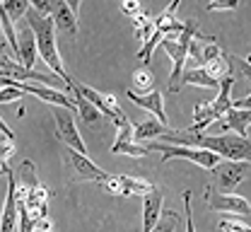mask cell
<instances>
[{"label":"cell","mask_w":251,"mask_h":232,"mask_svg":"<svg viewBox=\"0 0 251 232\" xmlns=\"http://www.w3.org/2000/svg\"><path fill=\"white\" fill-rule=\"evenodd\" d=\"M179 223H181V215H179L176 210H164V213L159 215L157 225L152 228V232H174Z\"/></svg>","instance_id":"obj_27"},{"label":"cell","mask_w":251,"mask_h":232,"mask_svg":"<svg viewBox=\"0 0 251 232\" xmlns=\"http://www.w3.org/2000/svg\"><path fill=\"white\" fill-rule=\"evenodd\" d=\"M203 70L213 77V80H225V77H229V73H232V63H229V56L227 53H222L220 58H213V61H208V63H203Z\"/></svg>","instance_id":"obj_23"},{"label":"cell","mask_w":251,"mask_h":232,"mask_svg":"<svg viewBox=\"0 0 251 232\" xmlns=\"http://www.w3.org/2000/svg\"><path fill=\"white\" fill-rule=\"evenodd\" d=\"M17 218H20V210H17V194H15V177H12V172H10V174H7L5 206H2V213H0V232H12Z\"/></svg>","instance_id":"obj_16"},{"label":"cell","mask_w":251,"mask_h":232,"mask_svg":"<svg viewBox=\"0 0 251 232\" xmlns=\"http://www.w3.org/2000/svg\"><path fill=\"white\" fill-rule=\"evenodd\" d=\"M126 97L133 102L135 106H140V109H145V111L155 114L157 121L167 126V111H164V102H162V92H159L157 87L152 90V92H148V95H135L133 90H126Z\"/></svg>","instance_id":"obj_15"},{"label":"cell","mask_w":251,"mask_h":232,"mask_svg":"<svg viewBox=\"0 0 251 232\" xmlns=\"http://www.w3.org/2000/svg\"><path fill=\"white\" fill-rule=\"evenodd\" d=\"M17 49H20V61H17V63L34 70L39 49H36V39H34V32L29 29V25H25V27L17 32Z\"/></svg>","instance_id":"obj_18"},{"label":"cell","mask_w":251,"mask_h":232,"mask_svg":"<svg viewBox=\"0 0 251 232\" xmlns=\"http://www.w3.org/2000/svg\"><path fill=\"white\" fill-rule=\"evenodd\" d=\"M101 189L116 196H148L155 189V184L148 179H138V177H111L109 181L101 184Z\"/></svg>","instance_id":"obj_10"},{"label":"cell","mask_w":251,"mask_h":232,"mask_svg":"<svg viewBox=\"0 0 251 232\" xmlns=\"http://www.w3.org/2000/svg\"><path fill=\"white\" fill-rule=\"evenodd\" d=\"M229 63H232V68H237L247 80L251 82V63H247V58H237V56H229Z\"/></svg>","instance_id":"obj_38"},{"label":"cell","mask_w":251,"mask_h":232,"mask_svg":"<svg viewBox=\"0 0 251 232\" xmlns=\"http://www.w3.org/2000/svg\"><path fill=\"white\" fill-rule=\"evenodd\" d=\"M53 119H56V135L68 145V150H75L80 155H87V148H85V143L80 138V131L75 126L73 111L61 109V106H53Z\"/></svg>","instance_id":"obj_7"},{"label":"cell","mask_w":251,"mask_h":232,"mask_svg":"<svg viewBox=\"0 0 251 232\" xmlns=\"http://www.w3.org/2000/svg\"><path fill=\"white\" fill-rule=\"evenodd\" d=\"M2 10L7 12V17H10L12 22H20V20L29 12V2H25V0H12V2H5V0H2Z\"/></svg>","instance_id":"obj_28"},{"label":"cell","mask_w":251,"mask_h":232,"mask_svg":"<svg viewBox=\"0 0 251 232\" xmlns=\"http://www.w3.org/2000/svg\"><path fill=\"white\" fill-rule=\"evenodd\" d=\"M148 150H155L162 155V162H172V160H188L193 165L203 167V169H215L222 162L215 153L210 150H201V148H186V145H162V143H152L148 145Z\"/></svg>","instance_id":"obj_5"},{"label":"cell","mask_w":251,"mask_h":232,"mask_svg":"<svg viewBox=\"0 0 251 232\" xmlns=\"http://www.w3.org/2000/svg\"><path fill=\"white\" fill-rule=\"evenodd\" d=\"M29 29L34 32L36 39V49H39V56L46 66L51 68V73L61 80L63 85H68V90L73 92V77L68 75V70L63 68L61 53H58V44H56V25H53V17H44L39 15L36 10H31L25 15Z\"/></svg>","instance_id":"obj_2"},{"label":"cell","mask_w":251,"mask_h":232,"mask_svg":"<svg viewBox=\"0 0 251 232\" xmlns=\"http://www.w3.org/2000/svg\"><path fill=\"white\" fill-rule=\"evenodd\" d=\"M10 82H12V80H10ZM22 95H25V92H22L20 87H12V85H10V87H0V104H5V102H15V100H20Z\"/></svg>","instance_id":"obj_35"},{"label":"cell","mask_w":251,"mask_h":232,"mask_svg":"<svg viewBox=\"0 0 251 232\" xmlns=\"http://www.w3.org/2000/svg\"><path fill=\"white\" fill-rule=\"evenodd\" d=\"M114 124H116V140H114L111 150H114V148H121V145L130 143V140H135V138H133V131H135V126L130 124V119H128V116L114 119Z\"/></svg>","instance_id":"obj_24"},{"label":"cell","mask_w":251,"mask_h":232,"mask_svg":"<svg viewBox=\"0 0 251 232\" xmlns=\"http://www.w3.org/2000/svg\"><path fill=\"white\" fill-rule=\"evenodd\" d=\"M247 172H249L247 162H229L227 160V162H220L210 174H213V179L222 194H232V189L237 184H242V179H247Z\"/></svg>","instance_id":"obj_11"},{"label":"cell","mask_w":251,"mask_h":232,"mask_svg":"<svg viewBox=\"0 0 251 232\" xmlns=\"http://www.w3.org/2000/svg\"><path fill=\"white\" fill-rule=\"evenodd\" d=\"M222 53H225V51L220 49L218 44H213V41L205 44V46H203V63H208V61H213V58H220Z\"/></svg>","instance_id":"obj_39"},{"label":"cell","mask_w":251,"mask_h":232,"mask_svg":"<svg viewBox=\"0 0 251 232\" xmlns=\"http://www.w3.org/2000/svg\"><path fill=\"white\" fill-rule=\"evenodd\" d=\"M0 77H7V80H15V82H25L29 80L31 85H44V87H53L58 82L56 75H44V73H36V70H29V68L20 66L17 61H10L5 56H0Z\"/></svg>","instance_id":"obj_8"},{"label":"cell","mask_w":251,"mask_h":232,"mask_svg":"<svg viewBox=\"0 0 251 232\" xmlns=\"http://www.w3.org/2000/svg\"><path fill=\"white\" fill-rule=\"evenodd\" d=\"M73 87L90 102L99 114H106V116H111V119L126 116L124 109L119 106V100H116L114 95H104V92H99V90H94V87H87V85H80V82H75V80H73Z\"/></svg>","instance_id":"obj_9"},{"label":"cell","mask_w":251,"mask_h":232,"mask_svg":"<svg viewBox=\"0 0 251 232\" xmlns=\"http://www.w3.org/2000/svg\"><path fill=\"white\" fill-rule=\"evenodd\" d=\"M121 12L128 15V17H138L140 15V2L138 0H126V2H121Z\"/></svg>","instance_id":"obj_40"},{"label":"cell","mask_w":251,"mask_h":232,"mask_svg":"<svg viewBox=\"0 0 251 232\" xmlns=\"http://www.w3.org/2000/svg\"><path fill=\"white\" fill-rule=\"evenodd\" d=\"M205 203H208L210 210H218V213H232V215H239V218L251 215V203L244 196L222 194V191H215L213 186H205Z\"/></svg>","instance_id":"obj_6"},{"label":"cell","mask_w":251,"mask_h":232,"mask_svg":"<svg viewBox=\"0 0 251 232\" xmlns=\"http://www.w3.org/2000/svg\"><path fill=\"white\" fill-rule=\"evenodd\" d=\"M249 126H251V109H234V106L215 124V129H220L222 133L232 131L239 138H249Z\"/></svg>","instance_id":"obj_13"},{"label":"cell","mask_w":251,"mask_h":232,"mask_svg":"<svg viewBox=\"0 0 251 232\" xmlns=\"http://www.w3.org/2000/svg\"><path fill=\"white\" fill-rule=\"evenodd\" d=\"M0 133H2L7 140H15V131H12V129H10V126L2 121V119H0Z\"/></svg>","instance_id":"obj_41"},{"label":"cell","mask_w":251,"mask_h":232,"mask_svg":"<svg viewBox=\"0 0 251 232\" xmlns=\"http://www.w3.org/2000/svg\"><path fill=\"white\" fill-rule=\"evenodd\" d=\"M73 102H75V106H77V114H80V119H85L87 124H94V121L99 119V111H97V109H94L92 104L85 100V97H82V95H80L75 87H73Z\"/></svg>","instance_id":"obj_25"},{"label":"cell","mask_w":251,"mask_h":232,"mask_svg":"<svg viewBox=\"0 0 251 232\" xmlns=\"http://www.w3.org/2000/svg\"><path fill=\"white\" fill-rule=\"evenodd\" d=\"M162 201H164V194L157 186L148 196H143V232H152V228L157 225L162 215Z\"/></svg>","instance_id":"obj_19"},{"label":"cell","mask_w":251,"mask_h":232,"mask_svg":"<svg viewBox=\"0 0 251 232\" xmlns=\"http://www.w3.org/2000/svg\"><path fill=\"white\" fill-rule=\"evenodd\" d=\"M65 155H68L70 165L75 169V177H77L80 181H97V184L101 186L104 181L111 179V174H106L99 165H94L87 155H80V153H75V150H65Z\"/></svg>","instance_id":"obj_12"},{"label":"cell","mask_w":251,"mask_h":232,"mask_svg":"<svg viewBox=\"0 0 251 232\" xmlns=\"http://www.w3.org/2000/svg\"><path fill=\"white\" fill-rule=\"evenodd\" d=\"M155 85H157L155 73L148 66L138 68V70L133 73V92H135V95H148V92L155 90Z\"/></svg>","instance_id":"obj_22"},{"label":"cell","mask_w":251,"mask_h":232,"mask_svg":"<svg viewBox=\"0 0 251 232\" xmlns=\"http://www.w3.org/2000/svg\"><path fill=\"white\" fill-rule=\"evenodd\" d=\"M12 153H15V140H0V172L2 174H10L12 169L7 165V160L12 157Z\"/></svg>","instance_id":"obj_31"},{"label":"cell","mask_w":251,"mask_h":232,"mask_svg":"<svg viewBox=\"0 0 251 232\" xmlns=\"http://www.w3.org/2000/svg\"><path fill=\"white\" fill-rule=\"evenodd\" d=\"M169 145H186V148H201V150H210L215 153L220 160L227 157L229 162H251V138H239L234 133H218V135H208V133H193V131H169L162 135Z\"/></svg>","instance_id":"obj_1"},{"label":"cell","mask_w":251,"mask_h":232,"mask_svg":"<svg viewBox=\"0 0 251 232\" xmlns=\"http://www.w3.org/2000/svg\"><path fill=\"white\" fill-rule=\"evenodd\" d=\"M36 186H41V184H39V177H36V167H34L31 160H25V162L20 165V177H15V194H17V201L25 203Z\"/></svg>","instance_id":"obj_17"},{"label":"cell","mask_w":251,"mask_h":232,"mask_svg":"<svg viewBox=\"0 0 251 232\" xmlns=\"http://www.w3.org/2000/svg\"><path fill=\"white\" fill-rule=\"evenodd\" d=\"M0 177H2V172H0Z\"/></svg>","instance_id":"obj_46"},{"label":"cell","mask_w":251,"mask_h":232,"mask_svg":"<svg viewBox=\"0 0 251 232\" xmlns=\"http://www.w3.org/2000/svg\"><path fill=\"white\" fill-rule=\"evenodd\" d=\"M31 10H36V12H39V15H44V17H53L56 2H46V0H34V2H31Z\"/></svg>","instance_id":"obj_37"},{"label":"cell","mask_w":251,"mask_h":232,"mask_svg":"<svg viewBox=\"0 0 251 232\" xmlns=\"http://www.w3.org/2000/svg\"><path fill=\"white\" fill-rule=\"evenodd\" d=\"M237 7H239L237 0H213L205 5L208 12H227V10H237Z\"/></svg>","instance_id":"obj_33"},{"label":"cell","mask_w":251,"mask_h":232,"mask_svg":"<svg viewBox=\"0 0 251 232\" xmlns=\"http://www.w3.org/2000/svg\"><path fill=\"white\" fill-rule=\"evenodd\" d=\"M181 85H196V87H205V90H220V82L218 80H213L203 68L184 70V75H181Z\"/></svg>","instance_id":"obj_21"},{"label":"cell","mask_w":251,"mask_h":232,"mask_svg":"<svg viewBox=\"0 0 251 232\" xmlns=\"http://www.w3.org/2000/svg\"><path fill=\"white\" fill-rule=\"evenodd\" d=\"M5 46H7V44H5V36L0 34V51H5Z\"/></svg>","instance_id":"obj_44"},{"label":"cell","mask_w":251,"mask_h":232,"mask_svg":"<svg viewBox=\"0 0 251 232\" xmlns=\"http://www.w3.org/2000/svg\"><path fill=\"white\" fill-rule=\"evenodd\" d=\"M17 210H20V232H34V228H36V223L29 218V210H27V206L25 203H20L17 201Z\"/></svg>","instance_id":"obj_32"},{"label":"cell","mask_w":251,"mask_h":232,"mask_svg":"<svg viewBox=\"0 0 251 232\" xmlns=\"http://www.w3.org/2000/svg\"><path fill=\"white\" fill-rule=\"evenodd\" d=\"M222 232H251V225H244L242 220H220Z\"/></svg>","instance_id":"obj_34"},{"label":"cell","mask_w":251,"mask_h":232,"mask_svg":"<svg viewBox=\"0 0 251 232\" xmlns=\"http://www.w3.org/2000/svg\"><path fill=\"white\" fill-rule=\"evenodd\" d=\"M193 36H198V25H196V20H186V22H184V32L179 34L176 41L162 39V44H159V46L169 53V58H172L169 92H179V90H181V75H184V66H186L188 44L193 41Z\"/></svg>","instance_id":"obj_4"},{"label":"cell","mask_w":251,"mask_h":232,"mask_svg":"<svg viewBox=\"0 0 251 232\" xmlns=\"http://www.w3.org/2000/svg\"><path fill=\"white\" fill-rule=\"evenodd\" d=\"M181 199H184V218H186V232H196L193 228V213H191V191H181Z\"/></svg>","instance_id":"obj_36"},{"label":"cell","mask_w":251,"mask_h":232,"mask_svg":"<svg viewBox=\"0 0 251 232\" xmlns=\"http://www.w3.org/2000/svg\"><path fill=\"white\" fill-rule=\"evenodd\" d=\"M49 196H51V191H49L46 186H36V189L29 194V199L25 201L27 210H31V208H41V206H49Z\"/></svg>","instance_id":"obj_30"},{"label":"cell","mask_w":251,"mask_h":232,"mask_svg":"<svg viewBox=\"0 0 251 232\" xmlns=\"http://www.w3.org/2000/svg\"><path fill=\"white\" fill-rule=\"evenodd\" d=\"M232 106L234 109H251V95H247L244 100H239V102H232Z\"/></svg>","instance_id":"obj_42"},{"label":"cell","mask_w":251,"mask_h":232,"mask_svg":"<svg viewBox=\"0 0 251 232\" xmlns=\"http://www.w3.org/2000/svg\"><path fill=\"white\" fill-rule=\"evenodd\" d=\"M133 27H135V34H138V39L145 44L150 36H152V32H155V20L150 17V15H138V17H133Z\"/></svg>","instance_id":"obj_26"},{"label":"cell","mask_w":251,"mask_h":232,"mask_svg":"<svg viewBox=\"0 0 251 232\" xmlns=\"http://www.w3.org/2000/svg\"><path fill=\"white\" fill-rule=\"evenodd\" d=\"M232 85H234V77H225L220 80V90H218V97L210 102H203V104H196L193 109V126L188 131L193 133H205L208 126L218 124L220 119L232 109Z\"/></svg>","instance_id":"obj_3"},{"label":"cell","mask_w":251,"mask_h":232,"mask_svg":"<svg viewBox=\"0 0 251 232\" xmlns=\"http://www.w3.org/2000/svg\"><path fill=\"white\" fill-rule=\"evenodd\" d=\"M247 63H251V56H247Z\"/></svg>","instance_id":"obj_45"},{"label":"cell","mask_w":251,"mask_h":232,"mask_svg":"<svg viewBox=\"0 0 251 232\" xmlns=\"http://www.w3.org/2000/svg\"><path fill=\"white\" fill-rule=\"evenodd\" d=\"M111 153H114V155H128V157H143V155H148L150 150H148L145 143H135V140H130V143L121 145V148H114Z\"/></svg>","instance_id":"obj_29"},{"label":"cell","mask_w":251,"mask_h":232,"mask_svg":"<svg viewBox=\"0 0 251 232\" xmlns=\"http://www.w3.org/2000/svg\"><path fill=\"white\" fill-rule=\"evenodd\" d=\"M167 131H169V126L159 124L157 119H145L135 126L133 138H135V143H143V140H150V138H162Z\"/></svg>","instance_id":"obj_20"},{"label":"cell","mask_w":251,"mask_h":232,"mask_svg":"<svg viewBox=\"0 0 251 232\" xmlns=\"http://www.w3.org/2000/svg\"><path fill=\"white\" fill-rule=\"evenodd\" d=\"M34 232H51V220H41V223H36Z\"/></svg>","instance_id":"obj_43"},{"label":"cell","mask_w":251,"mask_h":232,"mask_svg":"<svg viewBox=\"0 0 251 232\" xmlns=\"http://www.w3.org/2000/svg\"><path fill=\"white\" fill-rule=\"evenodd\" d=\"M77 10H80V2H56V10H53L56 32L77 36Z\"/></svg>","instance_id":"obj_14"}]
</instances>
